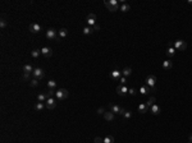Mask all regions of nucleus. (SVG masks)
<instances>
[{
	"label": "nucleus",
	"instance_id": "f257e3e1",
	"mask_svg": "<svg viewBox=\"0 0 192 143\" xmlns=\"http://www.w3.org/2000/svg\"><path fill=\"white\" fill-rule=\"evenodd\" d=\"M173 46H174V49L178 50V51H185V50L187 49V43H186V41H183V40H176V41H173Z\"/></svg>",
	"mask_w": 192,
	"mask_h": 143
},
{
	"label": "nucleus",
	"instance_id": "f03ea898",
	"mask_svg": "<svg viewBox=\"0 0 192 143\" xmlns=\"http://www.w3.org/2000/svg\"><path fill=\"white\" fill-rule=\"evenodd\" d=\"M105 6L110 10V12H116L119 9V4L116 0H106L105 1Z\"/></svg>",
	"mask_w": 192,
	"mask_h": 143
},
{
	"label": "nucleus",
	"instance_id": "7ed1b4c3",
	"mask_svg": "<svg viewBox=\"0 0 192 143\" xmlns=\"http://www.w3.org/2000/svg\"><path fill=\"white\" fill-rule=\"evenodd\" d=\"M68 96H69V92L65 90V88H60V90H58L56 92H55V97L58 99V100H65V99H68Z\"/></svg>",
	"mask_w": 192,
	"mask_h": 143
},
{
	"label": "nucleus",
	"instance_id": "20e7f679",
	"mask_svg": "<svg viewBox=\"0 0 192 143\" xmlns=\"http://www.w3.org/2000/svg\"><path fill=\"white\" fill-rule=\"evenodd\" d=\"M145 82H146V86L153 91L154 88H155V86H156V77L155 75H147Z\"/></svg>",
	"mask_w": 192,
	"mask_h": 143
},
{
	"label": "nucleus",
	"instance_id": "39448f33",
	"mask_svg": "<svg viewBox=\"0 0 192 143\" xmlns=\"http://www.w3.org/2000/svg\"><path fill=\"white\" fill-rule=\"evenodd\" d=\"M46 38H49V40H56L58 38V31L54 30V28H49L46 31Z\"/></svg>",
	"mask_w": 192,
	"mask_h": 143
},
{
	"label": "nucleus",
	"instance_id": "423d86ee",
	"mask_svg": "<svg viewBox=\"0 0 192 143\" xmlns=\"http://www.w3.org/2000/svg\"><path fill=\"white\" fill-rule=\"evenodd\" d=\"M128 87H126L124 84H119L118 87H116V93L119 95V96H126L127 93H128Z\"/></svg>",
	"mask_w": 192,
	"mask_h": 143
},
{
	"label": "nucleus",
	"instance_id": "0eeeda50",
	"mask_svg": "<svg viewBox=\"0 0 192 143\" xmlns=\"http://www.w3.org/2000/svg\"><path fill=\"white\" fill-rule=\"evenodd\" d=\"M110 111L112 112H114V114H119V115H123L124 112H126V110L123 109V107L118 106V105H110Z\"/></svg>",
	"mask_w": 192,
	"mask_h": 143
},
{
	"label": "nucleus",
	"instance_id": "6e6552de",
	"mask_svg": "<svg viewBox=\"0 0 192 143\" xmlns=\"http://www.w3.org/2000/svg\"><path fill=\"white\" fill-rule=\"evenodd\" d=\"M32 75H34V78H36V79H42L44 77H45V72L44 69H41V68H36L34 73H32Z\"/></svg>",
	"mask_w": 192,
	"mask_h": 143
},
{
	"label": "nucleus",
	"instance_id": "1a4fd4ad",
	"mask_svg": "<svg viewBox=\"0 0 192 143\" xmlns=\"http://www.w3.org/2000/svg\"><path fill=\"white\" fill-rule=\"evenodd\" d=\"M87 24H88L90 27H94V26L96 24V14L90 13V14L87 15Z\"/></svg>",
	"mask_w": 192,
	"mask_h": 143
},
{
	"label": "nucleus",
	"instance_id": "9d476101",
	"mask_svg": "<svg viewBox=\"0 0 192 143\" xmlns=\"http://www.w3.org/2000/svg\"><path fill=\"white\" fill-rule=\"evenodd\" d=\"M109 75H110V78H112V79L116 81V79H120L123 74H122V72H120V70H118V69H114L113 72H110V74H109Z\"/></svg>",
	"mask_w": 192,
	"mask_h": 143
},
{
	"label": "nucleus",
	"instance_id": "9b49d317",
	"mask_svg": "<svg viewBox=\"0 0 192 143\" xmlns=\"http://www.w3.org/2000/svg\"><path fill=\"white\" fill-rule=\"evenodd\" d=\"M41 26L38 24V23H32L31 26H30V31L32 32V33H40L41 32Z\"/></svg>",
	"mask_w": 192,
	"mask_h": 143
},
{
	"label": "nucleus",
	"instance_id": "f8f14e48",
	"mask_svg": "<svg viewBox=\"0 0 192 143\" xmlns=\"http://www.w3.org/2000/svg\"><path fill=\"white\" fill-rule=\"evenodd\" d=\"M41 54L45 56V58H50L51 55H53V50H51V47H42L41 49Z\"/></svg>",
	"mask_w": 192,
	"mask_h": 143
},
{
	"label": "nucleus",
	"instance_id": "ddd939ff",
	"mask_svg": "<svg viewBox=\"0 0 192 143\" xmlns=\"http://www.w3.org/2000/svg\"><path fill=\"white\" fill-rule=\"evenodd\" d=\"M45 106L47 107V109H54V107L56 106V101H55V99H53V97L47 99V100H46V104H45Z\"/></svg>",
	"mask_w": 192,
	"mask_h": 143
},
{
	"label": "nucleus",
	"instance_id": "4468645a",
	"mask_svg": "<svg viewBox=\"0 0 192 143\" xmlns=\"http://www.w3.org/2000/svg\"><path fill=\"white\" fill-rule=\"evenodd\" d=\"M173 68V61L172 60H164L163 61V69H165V70H169V69H172Z\"/></svg>",
	"mask_w": 192,
	"mask_h": 143
},
{
	"label": "nucleus",
	"instance_id": "2eb2a0df",
	"mask_svg": "<svg viewBox=\"0 0 192 143\" xmlns=\"http://www.w3.org/2000/svg\"><path fill=\"white\" fill-rule=\"evenodd\" d=\"M150 110H151V114L153 115H159L160 111H161V107L159 106V105H156V104H154L153 106L150 107Z\"/></svg>",
	"mask_w": 192,
	"mask_h": 143
},
{
	"label": "nucleus",
	"instance_id": "dca6fc26",
	"mask_svg": "<svg viewBox=\"0 0 192 143\" xmlns=\"http://www.w3.org/2000/svg\"><path fill=\"white\" fill-rule=\"evenodd\" d=\"M115 114L114 112H112V111H108V112H105L104 114V118H105V120H108V121H113L114 120V116Z\"/></svg>",
	"mask_w": 192,
	"mask_h": 143
},
{
	"label": "nucleus",
	"instance_id": "f3484780",
	"mask_svg": "<svg viewBox=\"0 0 192 143\" xmlns=\"http://www.w3.org/2000/svg\"><path fill=\"white\" fill-rule=\"evenodd\" d=\"M147 110H149V106H147L146 104L141 102V104L138 105V111H140L141 114H145V112H147Z\"/></svg>",
	"mask_w": 192,
	"mask_h": 143
},
{
	"label": "nucleus",
	"instance_id": "a211bd4d",
	"mask_svg": "<svg viewBox=\"0 0 192 143\" xmlns=\"http://www.w3.org/2000/svg\"><path fill=\"white\" fill-rule=\"evenodd\" d=\"M176 49H174V46H170V47H168L166 49V55L169 56V58H173L174 55H176Z\"/></svg>",
	"mask_w": 192,
	"mask_h": 143
},
{
	"label": "nucleus",
	"instance_id": "6ab92c4d",
	"mask_svg": "<svg viewBox=\"0 0 192 143\" xmlns=\"http://www.w3.org/2000/svg\"><path fill=\"white\" fill-rule=\"evenodd\" d=\"M47 99H49V97H47L46 93H38L37 95V101L38 102H46Z\"/></svg>",
	"mask_w": 192,
	"mask_h": 143
},
{
	"label": "nucleus",
	"instance_id": "aec40b11",
	"mask_svg": "<svg viewBox=\"0 0 192 143\" xmlns=\"http://www.w3.org/2000/svg\"><path fill=\"white\" fill-rule=\"evenodd\" d=\"M58 36H59L60 38H65V37L68 36V30H67V28H62V30H59Z\"/></svg>",
	"mask_w": 192,
	"mask_h": 143
},
{
	"label": "nucleus",
	"instance_id": "412c9836",
	"mask_svg": "<svg viewBox=\"0 0 192 143\" xmlns=\"http://www.w3.org/2000/svg\"><path fill=\"white\" fill-rule=\"evenodd\" d=\"M128 10H131V5H129V4H127V3H123V4L120 5V12L127 13Z\"/></svg>",
	"mask_w": 192,
	"mask_h": 143
},
{
	"label": "nucleus",
	"instance_id": "4be33fe9",
	"mask_svg": "<svg viewBox=\"0 0 192 143\" xmlns=\"http://www.w3.org/2000/svg\"><path fill=\"white\" fill-rule=\"evenodd\" d=\"M34 70H35V69L32 68V65H31V64H26V65L23 67V72H24V73H30V74H32Z\"/></svg>",
	"mask_w": 192,
	"mask_h": 143
},
{
	"label": "nucleus",
	"instance_id": "5701e85b",
	"mask_svg": "<svg viewBox=\"0 0 192 143\" xmlns=\"http://www.w3.org/2000/svg\"><path fill=\"white\" fill-rule=\"evenodd\" d=\"M140 92H141V95H147L149 92H151V90L147 86H141L140 87Z\"/></svg>",
	"mask_w": 192,
	"mask_h": 143
},
{
	"label": "nucleus",
	"instance_id": "b1692460",
	"mask_svg": "<svg viewBox=\"0 0 192 143\" xmlns=\"http://www.w3.org/2000/svg\"><path fill=\"white\" fill-rule=\"evenodd\" d=\"M82 32H83V35H91V33L94 32V28L90 27V26H86V27L82 30Z\"/></svg>",
	"mask_w": 192,
	"mask_h": 143
},
{
	"label": "nucleus",
	"instance_id": "393cba45",
	"mask_svg": "<svg viewBox=\"0 0 192 143\" xmlns=\"http://www.w3.org/2000/svg\"><path fill=\"white\" fill-rule=\"evenodd\" d=\"M31 55H32V58H35V59H37L40 55H42L41 54V50H38V49H34L32 51H31Z\"/></svg>",
	"mask_w": 192,
	"mask_h": 143
},
{
	"label": "nucleus",
	"instance_id": "a878e982",
	"mask_svg": "<svg viewBox=\"0 0 192 143\" xmlns=\"http://www.w3.org/2000/svg\"><path fill=\"white\" fill-rule=\"evenodd\" d=\"M47 87H49V90H55V87H56V82H55L54 79H50V81L47 82Z\"/></svg>",
	"mask_w": 192,
	"mask_h": 143
},
{
	"label": "nucleus",
	"instance_id": "bb28decb",
	"mask_svg": "<svg viewBox=\"0 0 192 143\" xmlns=\"http://www.w3.org/2000/svg\"><path fill=\"white\" fill-rule=\"evenodd\" d=\"M45 107H46V106H45V104H44V102H37V104L35 105V110H36V111H42Z\"/></svg>",
	"mask_w": 192,
	"mask_h": 143
},
{
	"label": "nucleus",
	"instance_id": "cd10ccee",
	"mask_svg": "<svg viewBox=\"0 0 192 143\" xmlns=\"http://www.w3.org/2000/svg\"><path fill=\"white\" fill-rule=\"evenodd\" d=\"M122 74H123V77H129V75L132 74V69H131V68H124V69L122 70Z\"/></svg>",
	"mask_w": 192,
	"mask_h": 143
},
{
	"label": "nucleus",
	"instance_id": "c85d7f7f",
	"mask_svg": "<svg viewBox=\"0 0 192 143\" xmlns=\"http://www.w3.org/2000/svg\"><path fill=\"white\" fill-rule=\"evenodd\" d=\"M104 143H114V137L113 136H106L104 138Z\"/></svg>",
	"mask_w": 192,
	"mask_h": 143
},
{
	"label": "nucleus",
	"instance_id": "c756f323",
	"mask_svg": "<svg viewBox=\"0 0 192 143\" xmlns=\"http://www.w3.org/2000/svg\"><path fill=\"white\" fill-rule=\"evenodd\" d=\"M155 101H156V99H155L154 96H151V97L149 99V101L146 102V105L149 106V109H150V107H151V106H153V105H154V104H155Z\"/></svg>",
	"mask_w": 192,
	"mask_h": 143
},
{
	"label": "nucleus",
	"instance_id": "7c9ffc66",
	"mask_svg": "<svg viewBox=\"0 0 192 143\" xmlns=\"http://www.w3.org/2000/svg\"><path fill=\"white\" fill-rule=\"evenodd\" d=\"M30 84L32 86V87H36L38 84V79H36V78H34V79H31L30 81Z\"/></svg>",
	"mask_w": 192,
	"mask_h": 143
},
{
	"label": "nucleus",
	"instance_id": "2f4dec72",
	"mask_svg": "<svg viewBox=\"0 0 192 143\" xmlns=\"http://www.w3.org/2000/svg\"><path fill=\"white\" fill-rule=\"evenodd\" d=\"M6 26H8V22H6L5 19H1V21H0V27H1V28H5Z\"/></svg>",
	"mask_w": 192,
	"mask_h": 143
},
{
	"label": "nucleus",
	"instance_id": "473e14b6",
	"mask_svg": "<svg viewBox=\"0 0 192 143\" xmlns=\"http://www.w3.org/2000/svg\"><path fill=\"white\" fill-rule=\"evenodd\" d=\"M55 92H56V91H54V90H50L49 92H46V95H47V97L50 99V97H53V96H55Z\"/></svg>",
	"mask_w": 192,
	"mask_h": 143
},
{
	"label": "nucleus",
	"instance_id": "72a5a7b5",
	"mask_svg": "<svg viewBox=\"0 0 192 143\" xmlns=\"http://www.w3.org/2000/svg\"><path fill=\"white\" fill-rule=\"evenodd\" d=\"M123 115H124V118H126V119H131V116H132V112H131V111H127V110H126V112H124Z\"/></svg>",
	"mask_w": 192,
	"mask_h": 143
},
{
	"label": "nucleus",
	"instance_id": "f704fd0d",
	"mask_svg": "<svg viewBox=\"0 0 192 143\" xmlns=\"http://www.w3.org/2000/svg\"><path fill=\"white\" fill-rule=\"evenodd\" d=\"M128 93H129V95H132V96H135V95H136V90H135L133 87H131V88L128 90Z\"/></svg>",
	"mask_w": 192,
	"mask_h": 143
},
{
	"label": "nucleus",
	"instance_id": "c9c22d12",
	"mask_svg": "<svg viewBox=\"0 0 192 143\" xmlns=\"http://www.w3.org/2000/svg\"><path fill=\"white\" fill-rule=\"evenodd\" d=\"M97 114H99V115L105 114V109H104V107H99V109H97Z\"/></svg>",
	"mask_w": 192,
	"mask_h": 143
},
{
	"label": "nucleus",
	"instance_id": "e433bc0d",
	"mask_svg": "<svg viewBox=\"0 0 192 143\" xmlns=\"http://www.w3.org/2000/svg\"><path fill=\"white\" fill-rule=\"evenodd\" d=\"M95 143H104V138L96 137V138H95Z\"/></svg>",
	"mask_w": 192,
	"mask_h": 143
},
{
	"label": "nucleus",
	"instance_id": "4c0bfd02",
	"mask_svg": "<svg viewBox=\"0 0 192 143\" xmlns=\"http://www.w3.org/2000/svg\"><path fill=\"white\" fill-rule=\"evenodd\" d=\"M126 83H127V78L126 77H122L120 78V84H124L126 86Z\"/></svg>",
	"mask_w": 192,
	"mask_h": 143
},
{
	"label": "nucleus",
	"instance_id": "58836bf2",
	"mask_svg": "<svg viewBox=\"0 0 192 143\" xmlns=\"http://www.w3.org/2000/svg\"><path fill=\"white\" fill-rule=\"evenodd\" d=\"M30 77H31L30 73H24V74H23V79H30Z\"/></svg>",
	"mask_w": 192,
	"mask_h": 143
},
{
	"label": "nucleus",
	"instance_id": "ea45409f",
	"mask_svg": "<svg viewBox=\"0 0 192 143\" xmlns=\"http://www.w3.org/2000/svg\"><path fill=\"white\" fill-rule=\"evenodd\" d=\"M92 28H94V31H99V30H100V26H99V24H95Z\"/></svg>",
	"mask_w": 192,
	"mask_h": 143
},
{
	"label": "nucleus",
	"instance_id": "a19ab883",
	"mask_svg": "<svg viewBox=\"0 0 192 143\" xmlns=\"http://www.w3.org/2000/svg\"><path fill=\"white\" fill-rule=\"evenodd\" d=\"M188 139H190L188 142H192V134H191V136H190V138H188Z\"/></svg>",
	"mask_w": 192,
	"mask_h": 143
},
{
	"label": "nucleus",
	"instance_id": "79ce46f5",
	"mask_svg": "<svg viewBox=\"0 0 192 143\" xmlns=\"http://www.w3.org/2000/svg\"><path fill=\"white\" fill-rule=\"evenodd\" d=\"M188 4H190V5H192V0H188Z\"/></svg>",
	"mask_w": 192,
	"mask_h": 143
},
{
	"label": "nucleus",
	"instance_id": "37998d69",
	"mask_svg": "<svg viewBox=\"0 0 192 143\" xmlns=\"http://www.w3.org/2000/svg\"><path fill=\"white\" fill-rule=\"evenodd\" d=\"M187 143H192V142H187Z\"/></svg>",
	"mask_w": 192,
	"mask_h": 143
}]
</instances>
